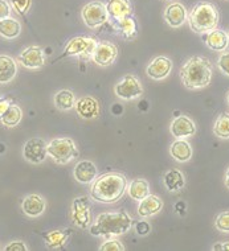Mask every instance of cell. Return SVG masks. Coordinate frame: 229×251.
Here are the masks:
<instances>
[{"label": "cell", "instance_id": "33", "mask_svg": "<svg viewBox=\"0 0 229 251\" xmlns=\"http://www.w3.org/2000/svg\"><path fill=\"white\" fill-rule=\"evenodd\" d=\"M125 246L122 245L121 241L115 238H108L104 245L100 247V251H123Z\"/></svg>", "mask_w": 229, "mask_h": 251}, {"label": "cell", "instance_id": "34", "mask_svg": "<svg viewBox=\"0 0 229 251\" xmlns=\"http://www.w3.org/2000/svg\"><path fill=\"white\" fill-rule=\"evenodd\" d=\"M9 3L16 12L20 15H26L32 5V0H9Z\"/></svg>", "mask_w": 229, "mask_h": 251}, {"label": "cell", "instance_id": "14", "mask_svg": "<svg viewBox=\"0 0 229 251\" xmlns=\"http://www.w3.org/2000/svg\"><path fill=\"white\" fill-rule=\"evenodd\" d=\"M74 110L80 118L83 119H97L100 117V103L94 97H83L76 100Z\"/></svg>", "mask_w": 229, "mask_h": 251}, {"label": "cell", "instance_id": "10", "mask_svg": "<svg viewBox=\"0 0 229 251\" xmlns=\"http://www.w3.org/2000/svg\"><path fill=\"white\" fill-rule=\"evenodd\" d=\"M23 156L27 161L32 164H40L47 159V143L43 139L32 138L29 139L23 148Z\"/></svg>", "mask_w": 229, "mask_h": 251}, {"label": "cell", "instance_id": "24", "mask_svg": "<svg viewBox=\"0 0 229 251\" xmlns=\"http://www.w3.org/2000/svg\"><path fill=\"white\" fill-rule=\"evenodd\" d=\"M18 73V64L12 57L0 56V83L5 85L12 81Z\"/></svg>", "mask_w": 229, "mask_h": 251}, {"label": "cell", "instance_id": "27", "mask_svg": "<svg viewBox=\"0 0 229 251\" xmlns=\"http://www.w3.org/2000/svg\"><path fill=\"white\" fill-rule=\"evenodd\" d=\"M22 32V24L16 19L7 18L0 20V36L5 39H16Z\"/></svg>", "mask_w": 229, "mask_h": 251}, {"label": "cell", "instance_id": "4", "mask_svg": "<svg viewBox=\"0 0 229 251\" xmlns=\"http://www.w3.org/2000/svg\"><path fill=\"white\" fill-rule=\"evenodd\" d=\"M219 22H220L219 9L211 1H199L192 7L188 15L191 29L201 35L216 29Z\"/></svg>", "mask_w": 229, "mask_h": 251}, {"label": "cell", "instance_id": "21", "mask_svg": "<svg viewBox=\"0 0 229 251\" xmlns=\"http://www.w3.org/2000/svg\"><path fill=\"white\" fill-rule=\"evenodd\" d=\"M72 230L70 229H56L47 231L43 234V238L47 243L48 249L51 250H57V249H62V247L68 243L69 238L72 237Z\"/></svg>", "mask_w": 229, "mask_h": 251}, {"label": "cell", "instance_id": "3", "mask_svg": "<svg viewBox=\"0 0 229 251\" xmlns=\"http://www.w3.org/2000/svg\"><path fill=\"white\" fill-rule=\"evenodd\" d=\"M180 78L183 85L190 90L208 86L212 79L211 61L201 56L191 57L180 69Z\"/></svg>", "mask_w": 229, "mask_h": 251}, {"label": "cell", "instance_id": "41", "mask_svg": "<svg viewBox=\"0 0 229 251\" xmlns=\"http://www.w3.org/2000/svg\"><path fill=\"white\" fill-rule=\"evenodd\" d=\"M224 182H225V186L229 189V167L227 169V172H225V178H224Z\"/></svg>", "mask_w": 229, "mask_h": 251}, {"label": "cell", "instance_id": "5", "mask_svg": "<svg viewBox=\"0 0 229 251\" xmlns=\"http://www.w3.org/2000/svg\"><path fill=\"white\" fill-rule=\"evenodd\" d=\"M47 152L55 163L61 165L68 164L80 155L77 146L70 138H56L51 140V143L47 144Z\"/></svg>", "mask_w": 229, "mask_h": 251}, {"label": "cell", "instance_id": "9", "mask_svg": "<svg viewBox=\"0 0 229 251\" xmlns=\"http://www.w3.org/2000/svg\"><path fill=\"white\" fill-rule=\"evenodd\" d=\"M114 94L123 100H137L143 94V86L138 78L133 74H126L114 86Z\"/></svg>", "mask_w": 229, "mask_h": 251}, {"label": "cell", "instance_id": "44", "mask_svg": "<svg viewBox=\"0 0 229 251\" xmlns=\"http://www.w3.org/2000/svg\"><path fill=\"white\" fill-rule=\"evenodd\" d=\"M0 100H1V98H0Z\"/></svg>", "mask_w": 229, "mask_h": 251}, {"label": "cell", "instance_id": "38", "mask_svg": "<svg viewBox=\"0 0 229 251\" xmlns=\"http://www.w3.org/2000/svg\"><path fill=\"white\" fill-rule=\"evenodd\" d=\"M11 16V4L7 0H0V20Z\"/></svg>", "mask_w": 229, "mask_h": 251}, {"label": "cell", "instance_id": "20", "mask_svg": "<svg viewBox=\"0 0 229 251\" xmlns=\"http://www.w3.org/2000/svg\"><path fill=\"white\" fill-rule=\"evenodd\" d=\"M163 209V200L155 195H148L139 201L138 216L141 218H148L158 214Z\"/></svg>", "mask_w": 229, "mask_h": 251}, {"label": "cell", "instance_id": "39", "mask_svg": "<svg viewBox=\"0 0 229 251\" xmlns=\"http://www.w3.org/2000/svg\"><path fill=\"white\" fill-rule=\"evenodd\" d=\"M11 100H8V98H1L0 100V118L3 117V114L8 110V107L11 106Z\"/></svg>", "mask_w": 229, "mask_h": 251}, {"label": "cell", "instance_id": "22", "mask_svg": "<svg viewBox=\"0 0 229 251\" xmlns=\"http://www.w3.org/2000/svg\"><path fill=\"white\" fill-rule=\"evenodd\" d=\"M105 8L108 11L109 18L113 20L123 19L133 13V7L130 0H106Z\"/></svg>", "mask_w": 229, "mask_h": 251}, {"label": "cell", "instance_id": "17", "mask_svg": "<svg viewBox=\"0 0 229 251\" xmlns=\"http://www.w3.org/2000/svg\"><path fill=\"white\" fill-rule=\"evenodd\" d=\"M113 28L118 36H121L125 40H133L138 35V26H137V19L130 15L123 19L113 20Z\"/></svg>", "mask_w": 229, "mask_h": 251}, {"label": "cell", "instance_id": "43", "mask_svg": "<svg viewBox=\"0 0 229 251\" xmlns=\"http://www.w3.org/2000/svg\"><path fill=\"white\" fill-rule=\"evenodd\" d=\"M228 39H229V33H228Z\"/></svg>", "mask_w": 229, "mask_h": 251}, {"label": "cell", "instance_id": "35", "mask_svg": "<svg viewBox=\"0 0 229 251\" xmlns=\"http://www.w3.org/2000/svg\"><path fill=\"white\" fill-rule=\"evenodd\" d=\"M217 66L225 75H229V52L221 53L217 60Z\"/></svg>", "mask_w": 229, "mask_h": 251}, {"label": "cell", "instance_id": "31", "mask_svg": "<svg viewBox=\"0 0 229 251\" xmlns=\"http://www.w3.org/2000/svg\"><path fill=\"white\" fill-rule=\"evenodd\" d=\"M213 134L220 139H229V114L221 113L213 125Z\"/></svg>", "mask_w": 229, "mask_h": 251}, {"label": "cell", "instance_id": "36", "mask_svg": "<svg viewBox=\"0 0 229 251\" xmlns=\"http://www.w3.org/2000/svg\"><path fill=\"white\" fill-rule=\"evenodd\" d=\"M134 229L138 235L144 237V235L150 234V231H151V225L144 221V220H142V221H138L137 224H134Z\"/></svg>", "mask_w": 229, "mask_h": 251}, {"label": "cell", "instance_id": "28", "mask_svg": "<svg viewBox=\"0 0 229 251\" xmlns=\"http://www.w3.org/2000/svg\"><path fill=\"white\" fill-rule=\"evenodd\" d=\"M53 102H55V106L58 110H61V111H68V110L74 108L76 96L70 90H65L64 89V90L57 91L56 94H55Z\"/></svg>", "mask_w": 229, "mask_h": 251}, {"label": "cell", "instance_id": "11", "mask_svg": "<svg viewBox=\"0 0 229 251\" xmlns=\"http://www.w3.org/2000/svg\"><path fill=\"white\" fill-rule=\"evenodd\" d=\"M118 56L117 45L110 41H100L97 43L94 52H93V61L98 66H110L115 61Z\"/></svg>", "mask_w": 229, "mask_h": 251}, {"label": "cell", "instance_id": "23", "mask_svg": "<svg viewBox=\"0 0 229 251\" xmlns=\"http://www.w3.org/2000/svg\"><path fill=\"white\" fill-rule=\"evenodd\" d=\"M204 41L207 44V47L211 50L215 52H224L225 49L229 47L228 33L221 29H213L208 32L204 36Z\"/></svg>", "mask_w": 229, "mask_h": 251}, {"label": "cell", "instance_id": "26", "mask_svg": "<svg viewBox=\"0 0 229 251\" xmlns=\"http://www.w3.org/2000/svg\"><path fill=\"white\" fill-rule=\"evenodd\" d=\"M126 191L131 199L135 200V201H141L150 195V185L144 178H135L130 184H127Z\"/></svg>", "mask_w": 229, "mask_h": 251}, {"label": "cell", "instance_id": "1", "mask_svg": "<svg viewBox=\"0 0 229 251\" xmlns=\"http://www.w3.org/2000/svg\"><path fill=\"white\" fill-rule=\"evenodd\" d=\"M127 178L118 172L101 175L93 180L90 186V197L97 202L115 203L122 199L127 189Z\"/></svg>", "mask_w": 229, "mask_h": 251}, {"label": "cell", "instance_id": "42", "mask_svg": "<svg viewBox=\"0 0 229 251\" xmlns=\"http://www.w3.org/2000/svg\"><path fill=\"white\" fill-rule=\"evenodd\" d=\"M227 100H228V104H229V91H228V94H227Z\"/></svg>", "mask_w": 229, "mask_h": 251}, {"label": "cell", "instance_id": "8", "mask_svg": "<svg viewBox=\"0 0 229 251\" xmlns=\"http://www.w3.org/2000/svg\"><path fill=\"white\" fill-rule=\"evenodd\" d=\"M81 18L85 25L94 29L98 26L106 24L109 20L108 11L105 8L104 3L101 1H90L83 7L81 11Z\"/></svg>", "mask_w": 229, "mask_h": 251}, {"label": "cell", "instance_id": "32", "mask_svg": "<svg viewBox=\"0 0 229 251\" xmlns=\"http://www.w3.org/2000/svg\"><path fill=\"white\" fill-rule=\"evenodd\" d=\"M215 226H216V229L219 230V231L229 233V210H227V212H221L220 214L216 217Z\"/></svg>", "mask_w": 229, "mask_h": 251}, {"label": "cell", "instance_id": "16", "mask_svg": "<svg viewBox=\"0 0 229 251\" xmlns=\"http://www.w3.org/2000/svg\"><path fill=\"white\" fill-rule=\"evenodd\" d=\"M187 19H188V12H187L186 7L182 3L173 1V3L166 7L165 20L170 26L179 28L187 22Z\"/></svg>", "mask_w": 229, "mask_h": 251}, {"label": "cell", "instance_id": "30", "mask_svg": "<svg viewBox=\"0 0 229 251\" xmlns=\"http://www.w3.org/2000/svg\"><path fill=\"white\" fill-rule=\"evenodd\" d=\"M23 118V111L22 108L19 107L18 104H11L8 107V110L3 114V117L0 118V122L1 125L5 126V127H16V126L20 123Z\"/></svg>", "mask_w": 229, "mask_h": 251}, {"label": "cell", "instance_id": "13", "mask_svg": "<svg viewBox=\"0 0 229 251\" xmlns=\"http://www.w3.org/2000/svg\"><path fill=\"white\" fill-rule=\"evenodd\" d=\"M171 70H172V61L170 60L169 57L159 56L154 58L147 65L146 74L151 79L160 81V79H165V78L169 77Z\"/></svg>", "mask_w": 229, "mask_h": 251}, {"label": "cell", "instance_id": "12", "mask_svg": "<svg viewBox=\"0 0 229 251\" xmlns=\"http://www.w3.org/2000/svg\"><path fill=\"white\" fill-rule=\"evenodd\" d=\"M18 61L24 68L28 69H40L45 65V54L43 49L36 45H30L19 54Z\"/></svg>", "mask_w": 229, "mask_h": 251}, {"label": "cell", "instance_id": "6", "mask_svg": "<svg viewBox=\"0 0 229 251\" xmlns=\"http://www.w3.org/2000/svg\"><path fill=\"white\" fill-rule=\"evenodd\" d=\"M95 47H97V40L89 36H78L73 37L68 41L66 47L64 49V53L61 54L57 60L66 58V57H87L93 56Z\"/></svg>", "mask_w": 229, "mask_h": 251}, {"label": "cell", "instance_id": "37", "mask_svg": "<svg viewBox=\"0 0 229 251\" xmlns=\"http://www.w3.org/2000/svg\"><path fill=\"white\" fill-rule=\"evenodd\" d=\"M5 251H28V247L23 241H13L4 247Z\"/></svg>", "mask_w": 229, "mask_h": 251}, {"label": "cell", "instance_id": "2", "mask_svg": "<svg viewBox=\"0 0 229 251\" xmlns=\"http://www.w3.org/2000/svg\"><path fill=\"white\" fill-rule=\"evenodd\" d=\"M134 225L133 218L126 212H106L101 213L95 218L93 225L89 226L91 235L102 238H115L127 233Z\"/></svg>", "mask_w": 229, "mask_h": 251}, {"label": "cell", "instance_id": "29", "mask_svg": "<svg viewBox=\"0 0 229 251\" xmlns=\"http://www.w3.org/2000/svg\"><path fill=\"white\" fill-rule=\"evenodd\" d=\"M165 185L170 192H177L184 186V176L179 169H170L165 175Z\"/></svg>", "mask_w": 229, "mask_h": 251}, {"label": "cell", "instance_id": "25", "mask_svg": "<svg viewBox=\"0 0 229 251\" xmlns=\"http://www.w3.org/2000/svg\"><path fill=\"white\" fill-rule=\"evenodd\" d=\"M170 153L179 163H186L192 157V147L184 139H176L170 147Z\"/></svg>", "mask_w": 229, "mask_h": 251}, {"label": "cell", "instance_id": "15", "mask_svg": "<svg viewBox=\"0 0 229 251\" xmlns=\"http://www.w3.org/2000/svg\"><path fill=\"white\" fill-rule=\"evenodd\" d=\"M170 131L173 138H190L196 134V126L191 118H188L187 115H180L173 119L170 126Z\"/></svg>", "mask_w": 229, "mask_h": 251}, {"label": "cell", "instance_id": "40", "mask_svg": "<svg viewBox=\"0 0 229 251\" xmlns=\"http://www.w3.org/2000/svg\"><path fill=\"white\" fill-rule=\"evenodd\" d=\"M215 251H229V242H219L212 247Z\"/></svg>", "mask_w": 229, "mask_h": 251}, {"label": "cell", "instance_id": "19", "mask_svg": "<svg viewBox=\"0 0 229 251\" xmlns=\"http://www.w3.org/2000/svg\"><path fill=\"white\" fill-rule=\"evenodd\" d=\"M97 174H98V169L90 160L80 161L73 169L74 178L81 184H91L93 180L97 177Z\"/></svg>", "mask_w": 229, "mask_h": 251}, {"label": "cell", "instance_id": "18", "mask_svg": "<svg viewBox=\"0 0 229 251\" xmlns=\"http://www.w3.org/2000/svg\"><path fill=\"white\" fill-rule=\"evenodd\" d=\"M45 208H47V202H45L44 197H41L40 195L26 196L22 202V209L24 214L32 217V218L41 216L45 212Z\"/></svg>", "mask_w": 229, "mask_h": 251}, {"label": "cell", "instance_id": "7", "mask_svg": "<svg viewBox=\"0 0 229 251\" xmlns=\"http://www.w3.org/2000/svg\"><path fill=\"white\" fill-rule=\"evenodd\" d=\"M90 210L91 201L90 197L87 196H80L77 199L72 201V208H70V218L74 225L87 229L91 225L90 222Z\"/></svg>", "mask_w": 229, "mask_h": 251}]
</instances>
